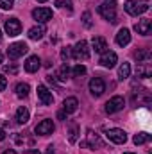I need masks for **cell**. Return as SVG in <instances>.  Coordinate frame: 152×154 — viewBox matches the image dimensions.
Wrapping results in <instances>:
<instances>
[{
	"mask_svg": "<svg viewBox=\"0 0 152 154\" xmlns=\"http://www.w3.org/2000/svg\"><path fill=\"white\" fill-rule=\"evenodd\" d=\"M104 142L99 138V134H93L91 131H88V140L86 142H81V147H90V149H95V147H102Z\"/></svg>",
	"mask_w": 152,
	"mask_h": 154,
	"instance_id": "obj_11",
	"label": "cell"
},
{
	"mask_svg": "<svg viewBox=\"0 0 152 154\" xmlns=\"http://www.w3.org/2000/svg\"><path fill=\"white\" fill-rule=\"evenodd\" d=\"M27 50H29L27 43L18 41V43L9 45V48H7V56H9V59H18V57H22L23 54H27Z\"/></svg>",
	"mask_w": 152,
	"mask_h": 154,
	"instance_id": "obj_3",
	"label": "cell"
},
{
	"mask_svg": "<svg viewBox=\"0 0 152 154\" xmlns=\"http://www.w3.org/2000/svg\"><path fill=\"white\" fill-rule=\"evenodd\" d=\"M5 32L9 34V36H18L20 32H22V23H20V20L18 18H9V20H5Z\"/></svg>",
	"mask_w": 152,
	"mask_h": 154,
	"instance_id": "obj_9",
	"label": "cell"
},
{
	"mask_svg": "<svg viewBox=\"0 0 152 154\" xmlns=\"http://www.w3.org/2000/svg\"><path fill=\"white\" fill-rule=\"evenodd\" d=\"M4 140H5V131L0 129V142H4Z\"/></svg>",
	"mask_w": 152,
	"mask_h": 154,
	"instance_id": "obj_36",
	"label": "cell"
},
{
	"mask_svg": "<svg viewBox=\"0 0 152 154\" xmlns=\"http://www.w3.org/2000/svg\"><path fill=\"white\" fill-rule=\"evenodd\" d=\"M116 61H118V56H116L114 52H109V50H108V52L102 54V57H100L99 63H100L102 66H106V68H113L114 65H116Z\"/></svg>",
	"mask_w": 152,
	"mask_h": 154,
	"instance_id": "obj_13",
	"label": "cell"
},
{
	"mask_svg": "<svg viewBox=\"0 0 152 154\" xmlns=\"http://www.w3.org/2000/svg\"><path fill=\"white\" fill-rule=\"evenodd\" d=\"M134 57L138 59V63H149L152 59V52L150 48H141L138 52H134Z\"/></svg>",
	"mask_w": 152,
	"mask_h": 154,
	"instance_id": "obj_19",
	"label": "cell"
},
{
	"mask_svg": "<svg viewBox=\"0 0 152 154\" xmlns=\"http://www.w3.org/2000/svg\"><path fill=\"white\" fill-rule=\"evenodd\" d=\"M36 2H47V0H36Z\"/></svg>",
	"mask_w": 152,
	"mask_h": 154,
	"instance_id": "obj_41",
	"label": "cell"
},
{
	"mask_svg": "<svg viewBox=\"0 0 152 154\" xmlns=\"http://www.w3.org/2000/svg\"><path fill=\"white\" fill-rule=\"evenodd\" d=\"M57 7H66L68 11H72V0H56Z\"/></svg>",
	"mask_w": 152,
	"mask_h": 154,
	"instance_id": "obj_31",
	"label": "cell"
},
{
	"mask_svg": "<svg viewBox=\"0 0 152 154\" xmlns=\"http://www.w3.org/2000/svg\"><path fill=\"white\" fill-rule=\"evenodd\" d=\"M150 29H152V22L150 20H140L136 25H134V31L138 32V34H141V36H149L150 34Z\"/></svg>",
	"mask_w": 152,
	"mask_h": 154,
	"instance_id": "obj_14",
	"label": "cell"
},
{
	"mask_svg": "<svg viewBox=\"0 0 152 154\" xmlns=\"http://www.w3.org/2000/svg\"><path fill=\"white\" fill-rule=\"evenodd\" d=\"M0 7L5 9V11H9V9L14 7V0H0Z\"/></svg>",
	"mask_w": 152,
	"mask_h": 154,
	"instance_id": "obj_32",
	"label": "cell"
},
{
	"mask_svg": "<svg viewBox=\"0 0 152 154\" xmlns=\"http://www.w3.org/2000/svg\"><path fill=\"white\" fill-rule=\"evenodd\" d=\"M4 154H18V152H16V151H13V149H9V151H5Z\"/></svg>",
	"mask_w": 152,
	"mask_h": 154,
	"instance_id": "obj_39",
	"label": "cell"
},
{
	"mask_svg": "<svg viewBox=\"0 0 152 154\" xmlns=\"http://www.w3.org/2000/svg\"><path fill=\"white\" fill-rule=\"evenodd\" d=\"M152 75V68L149 63H140L136 68V77H150Z\"/></svg>",
	"mask_w": 152,
	"mask_h": 154,
	"instance_id": "obj_21",
	"label": "cell"
},
{
	"mask_svg": "<svg viewBox=\"0 0 152 154\" xmlns=\"http://www.w3.org/2000/svg\"><path fill=\"white\" fill-rule=\"evenodd\" d=\"M57 118H59V120H66V113H65V111H59V113H57Z\"/></svg>",
	"mask_w": 152,
	"mask_h": 154,
	"instance_id": "obj_35",
	"label": "cell"
},
{
	"mask_svg": "<svg viewBox=\"0 0 152 154\" xmlns=\"http://www.w3.org/2000/svg\"><path fill=\"white\" fill-rule=\"evenodd\" d=\"M43 34H45V27H43V23H41V25H36V27L29 29V34H27V36L31 39H41Z\"/></svg>",
	"mask_w": 152,
	"mask_h": 154,
	"instance_id": "obj_22",
	"label": "cell"
},
{
	"mask_svg": "<svg viewBox=\"0 0 152 154\" xmlns=\"http://www.w3.org/2000/svg\"><path fill=\"white\" fill-rule=\"evenodd\" d=\"M5 86H7V81H5V77L0 75V91H4V90H5Z\"/></svg>",
	"mask_w": 152,
	"mask_h": 154,
	"instance_id": "obj_34",
	"label": "cell"
},
{
	"mask_svg": "<svg viewBox=\"0 0 152 154\" xmlns=\"http://www.w3.org/2000/svg\"><path fill=\"white\" fill-rule=\"evenodd\" d=\"M131 43V32H129V29H120L118 31V34H116V45H120V47H125V45H129Z\"/></svg>",
	"mask_w": 152,
	"mask_h": 154,
	"instance_id": "obj_16",
	"label": "cell"
},
{
	"mask_svg": "<svg viewBox=\"0 0 152 154\" xmlns=\"http://www.w3.org/2000/svg\"><path fill=\"white\" fill-rule=\"evenodd\" d=\"M77 106H79V100H77L75 97H68V99H65V102H63V111H65L66 115H68V113H75Z\"/></svg>",
	"mask_w": 152,
	"mask_h": 154,
	"instance_id": "obj_17",
	"label": "cell"
},
{
	"mask_svg": "<svg viewBox=\"0 0 152 154\" xmlns=\"http://www.w3.org/2000/svg\"><path fill=\"white\" fill-rule=\"evenodd\" d=\"M36 134H41V136H47V134H52V131H54V122L52 120H41L38 125H36Z\"/></svg>",
	"mask_w": 152,
	"mask_h": 154,
	"instance_id": "obj_12",
	"label": "cell"
},
{
	"mask_svg": "<svg viewBox=\"0 0 152 154\" xmlns=\"http://www.w3.org/2000/svg\"><path fill=\"white\" fill-rule=\"evenodd\" d=\"M72 57H74L72 47H66V48H63V50H61V59H63V61H68V59H72Z\"/></svg>",
	"mask_w": 152,
	"mask_h": 154,
	"instance_id": "obj_28",
	"label": "cell"
},
{
	"mask_svg": "<svg viewBox=\"0 0 152 154\" xmlns=\"http://www.w3.org/2000/svg\"><path fill=\"white\" fill-rule=\"evenodd\" d=\"M77 134H79V125L77 124H70V133H68V140L72 143L77 142Z\"/></svg>",
	"mask_w": 152,
	"mask_h": 154,
	"instance_id": "obj_27",
	"label": "cell"
},
{
	"mask_svg": "<svg viewBox=\"0 0 152 154\" xmlns=\"http://www.w3.org/2000/svg\"><path fill=\"white\" fill-rule=\"evenodd\" d=\"M4 72L14 75V74H18V66H16L14 63H11V65H4Z\"/></svg>",
	"mask_w": 152,
	"mask_h": 154,
	"instance_id": "obj_29",
	"label": "cell"
},
{
	"mask_svg": "<svg viewBox=\"0 0 152 154\" xmlns=\"http://www.w3.org/2000/svg\"><path fill=\"white\" fill-rule=\"evenodd\" d=\"M106 136H108L113 143H118V145H122V143L127 142V134H125V131H123V129H118V127L108 129V131H106Z\"/></svg>",
	"mask_w": 152,
	"mask_h": 154,
	"instance_id": "obj_5",
	"label": "cell"
},
{
	"mask_svg": "<svg viewBox=\"0 0 152 154\" xmlns=\"http://www.w3.org/2000/svg\"><path fill=\"white\" fill-rule=\"evenodd\" d=\"M52 16H54V13L48 7H38V9L32 11V18L39 23H47L48 20H52Z\"/></svg>",
	"mask_w": 152,
	"mask_h": 154,
	"instance_id": "obj_8",
	"label": "cell"
},
{
	"mask_svg": "<svg viewBox=\"0 0 152 154\" xmlns=\"http://www.w3.org/2000/svg\"><path fill=\"white\" fill-rule=\"evenodd\" d=\"M47 154H54V147H52V145L47 147Z\"/></svg>",
	"mask_w": 152,
	"mask_h": 154,
	"instance_id": "obj_38",
	"label": "cell"
},
{
	"mask_svg": "<svg viewBox=\"0 0 152 154\" xmlns=\"http://www.w3.org/2000/svg\"><path fill=\"white\" fill-rule=\"evenodd\" d=\"M82 23H84L86 27H91V14H90L88 11L82 14Z\"/></svg>",
	"mask_w": 152,
	"mask_h": 154,
	"instance_id": "obj_33",
	"label": "cell"
},
{
	"mask_svg": "<svg viewBox=\"0 0 152 154\" xmlns=\"http://www.w3.org/2000/svg\"><path fill=\"white\" fill-rule=\"evenodd\" d=\"M125 11L131 14V16H138V14H143L145 11H149V0H141V2H136V0H127L125 2Z\"/></svg>",
	"mask_w": 152,
	"mask_h": 154,
	"instance_id": "obj_2",
	"label": "cell"
},
{
	"mask_svg": "<svg viewBox=\"0 0 152 154\" xmlns=\"http://www.w3.org/2000/svg\"><path fill=\"white\" fill-rule=\"evenodd\" d=\"M150 134L149 133H138V134H134V138H132V142L136 143V145H143V143H147V142H150Z\"/></svg>",
	"mask_w": 152,
	"mask_h": 154,
	"instance_id": "obj_26",
	"label": "cell"
},
{
	"mask_svg": "<svg viewBox=\"0 0 152 154\" xmlns=\"http://www.w3.org/2000/svg\"><path fill=\"white\" fill-rule=\"evenodd\" d=\"M68 75H70V68H68V65L65 63L61 68H57V72H56L54 79H56V81H59V82H66Z\"/></svg>",
	"mask_w": 152,
	"mask_h": 154,
	"instance_id": "obj_20",
	"label": "cell"
},
{
	"mask_svg": "<svg viewBox=\"0 0 152 154\" xmlns=\"http://www.w3.org/2000/svg\"><path fill=\"white\" fill-rule=\"evenodd\" d=\"M90 91H91L93 97H100V95L106 91V82H104V79H102V77H93V79L90 81Z\"/></svg>",
	"mask_w": 152,
	"mask_h": 154,
	"instance_id": "obj_7",
	"label": "cell"
},
{
	"mask_svg": "<svg viewBox=\"0 0 152 154\" xmlns=\"http://www.w3.org/2000/svg\"><path fill=\"white\" fill-rule=\"evenodd\" d=\"M29 109H27V108H23V106H22V108H18V109H16V122H18V124H27V122H29Z\"/></svg>",
	"mask_w": 152,
	"mask_h": 154,
	"instance_id": "obj_23",
	"label": "cell"
},
{
	"mask_svg": "<svg viewBox=\"0 0 152 154\" xmlns=\"http://www.w3.org/2000/svg\"><path fill=\"white\" fill-rule=\"evenodd\" d=\"M129 75H131V65L129 63H122L118 66V79L123 81V79H127Z\"/></svg>",
	"mask_w": 152,
	"mask_h": 154,
	"instance_id": "obj_25",
	"label": "cell"
},
{
	"mask_svg": "<svg viewBox=\"0 0 152 154\" xmlns=\"http://www.w3.org/2000/svg\"><path fill=\"white\" fill-rule=\"evenodd\" d=\"M99 14H100L104 20L114 23V22H116V0H104V2L99 5Z\"/></svg>",
	"mask_w": 152,
	"mask_h": 154,
	"instance_id": "obj_1",
	"label": "cell"
},
{
	"mask_svg": "<svg viewBox=\"0 0 152 154\" xmlns=\"http://www.w3.org/2000/svg\"><path fill=\"white\" fill-rule=\"evenodd\" d=\"M91 47H93V50H95V52H99V54L108 52V41H106L104 38H93Z\"/></svg>",
	"mask_w": 152,
	"mask_h": 154,
	"instance_id": "obj_18",
	"label": "cell"
},
{
	"mask_svg": "<svg viewBox=\"0 0 152 154\" xmlns=\"http://www.w3.org/2000/svg\"><path fill=\"white\" fill-rule=\"evenodd\" d=\"M38 99L41 100V104H43V106H50V104L54 102L52 91H48V88H47V86H43V84H39V86H38Z\"/></svg>",
	"mask_w": 152,
	"mask_h": 154,
	"instance_id": "obj_10",
	"label": "cell"
},
{
	"mask_svg": "<svg viewBox=\"0 0 152 154\" xmlns=\"http://www.w3.org/2000/svg\"><path fill=\"white\" fill-rule=\"evenodd\" d=\"M2 59H4V56H2V54H0V65H2Z\"/></svg>",
	"mask_w": 152,
	"mask_h": 154,
	"instance_id": "obj_40",
	"label": "cell"
},
{
	"mask_svg": "<svg viewBox=\"0 0 152 154\" xmlns=\"http://www.w3.org/2000/svg\"><path fill=\"white\" fill-rule=\"evenodd\" d=\"M72 74L75 77H81L86 74V66H82V65H77V66H74V70H72Z\"/></svg>",
	"mask_w": 152,
	"mask_h": 154,
	"instance_id": "obj_30",
	"label": "cell"
},
{
	"mask_svg": "<svg viewBox=\"0 0 152 154\" xmlns=\"http://www.w3.org/2000/svg\"><path fill=\"white\" fill-rule=\"evenodd\" d=\"M0 41H2V32H0Z\"/></svg>",
	"mask_w": 152,
	"mask_h": 154,
	"instance_id": "obj_42",
	"label": "cell"
},
{
	"mask_svg": "<svg viewBox=\"0 0 152 154\" xmlns=\"http://www.w3.org/2000/svg\"><path fill=\"white\" fill-rule=\"evenodd\" d=\"M72 52H74V59H88L90 57V48L84 39L77 41L75 47H72Z\"/></svg>",
	"mask_w": 152,
	"mask_h": 154,
	"instance_id": "obj_6",
	"label": "cell"
},
{
	"mask_svg": "<svg viewBox=\"0 0 152 154\" xmlns=\"http://www.w3.org/2000/svg\"><path fill=\"white\" fill-rule=\"evenodd\" d=\"M125 154H134V152H125Z\"/></svg>",
	"mask_w": 152,
	"mask_h": 154,
	"instance_id": "obj_43",
	"label": "cell"
},
{
	"mask_svg": "<svg viewBox=\"0 0 152 154\" xmlns=\"http://www.w3.org/2000/svg\"><path fill=\"white\" fill-rule=\"evenodd\" d=\"M25 154H39V151H38V149H29Z\"/></svg>",
	"mask_w": 152,
	"mask_h": 154,
	"instance_id": "obj_37",
	"label": "cell"
},
{
	"mask_svg": "<svg viewBox=\"0 0 152 154\" xmlns=\"http://www.w3.org/2000/svg\"><path fill=\"white\" fill-rule=\"evenodd\" d=\"M39 66H41V59H39L38 56H31V57H27V61H25V70H27L29 74L38 72Z\"/></svg>",
	"mask_w": 152,
	"mask_h": 154,
	"instance_id": "obj_15",
	"label": "cell"
},
{
	"mask_svg": "<svg viewBox=\"0 0 152 154\" xmlns=\"http://www.w3.org/2000/svg\"><path fill=\"white\" fill-rule=\"evenodd\" d=\"M29 91H31V86H29L27 82H18V84H16V95H18L20 99L27 97Z\"/></svg>",
	"mask_w": 152,
	"mask_h": 154,
	"instance_id": "obj_24",
	"label": "cell"
},
{
	"mask_svg": "<svg viewBox=\"0 0 152 154\" xmlns=\"http://www.w3.org/2000/svg\"><path fill=\"white\" fill-rule=\"evenodd\" d=\"M123 106H125V99H123V97H120V95H116V97L109 99V100L106 102V113H108V115L118 113V111H122V109H123Z\"/></svg>",
	"mask_w": 152,
	"mask_h": 154,
	"instance_id": "obj_4",
	"label": "cell"
}]
</instances>
